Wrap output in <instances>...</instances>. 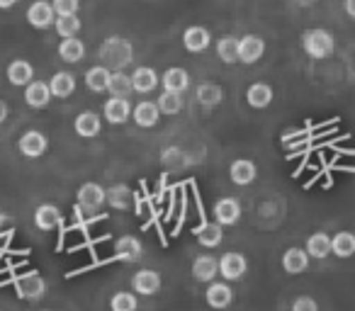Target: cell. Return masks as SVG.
I'll return each mask as SVG.
<instances>
[{"label":"cell","instance_id":"obj_1","mask_svg":"<svg viewBox=\"0 0 355 311\" xmlns=\"http://www.w3.org/2000/svg\"><path fill=\"white\" fill-rule=\"evenodd\" d=\"M100 66L107 71H124L134 61V46L124 37H107L98 49Z\"/></svg>","mask_w":355,"mask_h":311},{"label":"cell","instance_id":"obj_5","mask_svg":"<svg viewBox=\"0 0 355 311\" xmlns=\"http://www.w3.org/2000/svg\"><path fill=\"white\" fill-rule=\"evenodd\" d=\"M27 22L35 30H49L56 22V12L51 8L49 0H35L30 8H27Z\"/></svg>","mask_w":355,"mask_h":311},{"label":"cell","instance_id":"obj_37","mask_svg":"<svg viewBox=\"0 0 355 311\" xmlns=\"http://www.w3.org/2000/svg\"><path fill=\"white\" fill-rule=\"evenodd\" d=\"M139 299L134 292H114L110 299V311H137Z\"/></svg>","mask_w":355,"mask_h":311},{"label":"cell","instance_id":"obj_43","mask_svg":"<svg viewBox=\"0 0 355 311\" xmlns=\"http://www.w3.org/2000/svg\"><path fill=\"white\" fill-rule=\"evenodd\" d=\"M343 6H345V12H348V17H353V20H355V0H345Z\"/></svg>","mask_w":355,"mask_h":311},{"label":"cell","instance_id":"obj_41","mask_svg":"<svg viewBox=\"0 0 355 311\" xmlns=\"http://www.w3.org/2000/svg\"><path fill=\"white\" fill-rule=\"evenodd\" d=\"M292 311H319V304L314 296H297L292 301Z\"/></svg>","mask_w":355,"mask_h":311},{"label":"cell","instance_id":"obj_3","mask_svg":"<svg viewBox=\"0 0 355 311\" xmlns=\"http://www.w3.org/2000/svg\"><path fill=\"white\" fill-rule=\"evenodd\" d=\"M15 292H17V296H20V299L37 301V299H42V296L46 294V280L37 270L22 272V275L15 280Z\"/></svg>","mask_w":355,"mask_h":311},{"label":"cell","instance_id":"obj_7","mask_svg":"<svg viewBox=\"0 0 355 311\" xmlns=\"http://www.w3.org/2000/svg\"><path fill=\"white\" fill-rule=\"evenodd\" d=\"M161 285H163L161 275H158L156 270H151V267H144V270L134 272V277H132V290L141 296L158 294V292H161Z\"/></svg>","mask_w":355,"mask_h":311},{"label":"cell","instance_id":"obj_29","mask_svg":"<svg viewBox=\"0 0 355 311\" xmlns=\"http://www.w3.org/2000/svg\"><path fill=\"white\" fill-rule=\"evenodd\" d=\"M331 256H336V258L355 256V233L338 231L336 236H331Z\"/></svg>","mask_w":355,"mask_h":311},{"label":"cell","instance_id":"obj_35","mask_svg":"<svg viewBox=\"0 0 355 311\" xmlns=\"http://www.w3.org/2000/svg\"><path fill=\"white\" fill-rule=\"evenodd\" d=\"M156 107L161 114H168V117H173V114H180L185 107V100L183 95H178V93H166L163 90L161 98L156 100Z\"/></svg>","mask_w":355,"mask_h":311},{"label":"cell","instance_id":"obj_4","mask_svg":"<svg viewBox=\"0 0 355 311\" xmlns=\"http://www.w3.org/2000/svg\"><path fill=\"white\" fill-rule=\"evenodd\" d=\"M80 212H100V207L105 204V188L100 183H83L76 193Z\"/></svg>","mask_w":355,"mask_h":311},{"label":"cell","instance_id":"obj_23","mask_svg":"<svg viewBox=\"0 0 355 311\" xmlns=\"http://www.w3.org/2000/svg\"><path fill=\"white\" fill-rule=\"evenodd\" d=\"M193 277L198 282H214V277L219 275V260L212 256H200L193 260Z\"/></svg>","mask_w":355,"mask_h":311},{"label":"cell","instance_id":"obj_28","mask_svg":"<svg viewBox=\"0 0 355 311\" xmlns=\"http://www.w3.org/2000/svg\"><path fill=\"white\" fill-rule=\"evenodd\" d=\"M272 98H275V93H272V88L268 83H253L251 88L246 90V103L251 105L253 109L270 107Z\"/></svg>","mask_w":355,"mask_h":311},{"label":"cell","instance_id":"obj_13","mask_svg":"<svg viewBox=\"0 0 355 311\" xmlns=\"http://www.w3.org/2000/svg\"><path fill=\"white\" fill-rule=\"evenodd\" d=\"M205 299H207V304L212 306V309L222 311L227 309V306H232L234 301V290L229 287V282H209L207 292H205Z\"/></svg>","mask_w":355,"mask_h":311},{"label":"cell","instance_id":"obj_6","mask_svg":"<svg viewBox=\"0 0 355 311\" xmlns=\"http://www.w3.org/2000/svg\"><path fill=\"white\" fill-rule=\"evenodd\" d=\"M17 148H20V153L25 159H40V156L46 153V148H49V139L42 132H37V129H30V132H25L20 136Z\"/></svg>","mask_w":355,"mask_h":311},{"label":"cell","instance_id":"obj_44","mask_svg":"<svg viewBox=\"0 0 355 311\" xmlns=\"http://www.w3.org/2000/svg\"><path fill=\"white\" fill-rule=\"evenodd\" d=\"M12 6H17V0H0V10H10Z\"/></svg>","mask_w":355,"mask_h":311},{"label":"cell","instance_id":"obj_16","mask_svg":"<svg viewBox=\"0 0 355 311\" xmlns=\"http://www.w3.org/2000/svg\"><path fill=\"white\" fill-rule=\"evenodd\" d=\"M64 222V214L56 204H40L35 209V226L40 231H54L56 226H61Z\"/></svg>","mask_w":355,"mask_h":311},{"label":"cell","instance_id":"obj_2","mask_svg":"<svg viewBox=\"0 0 355 311\" xmlns=\"http://www.w3.org/2000/svg\"><path fill=\"white\" fill-rule=\"evenodd\" d=\"M302 46L304 51L311 56V59H329L336 51V39L329 30H321V27H314V30H306L302 35Z\"/></svg>","mask_w":355,"mask_h":311},{"label":"cell","instance_id":"obj_31","mask_svg":"<svg viewBox=\"0 0 355 311\" xmlns=\"http://www.w3.org/2000/svg\"><path fill=\"white\" fill-rule=\"evenodd\" d=\"M195 95H198V103L205 105V107H217L219 103L224 100V88L217 83H200L198 90H195Z\"/></svg>","mask_w":355,"mask_h":311},{"label":"cell","instance_id":"obj_19","mask_svg":"<svg viewBox=\"0 0 355 311\" xmlns=\"http://www.w3.org/2000/svg\"><path fill=\"white\" fill-rule=\"evenodd\" d=\"M132 105H129V100L124 98H110L107 103H105L103 107V114H105V122L110 124H124L129 117H132Z\"/></svg>","mask_w":355,"mask_h":311},{"label":"cell","instance_id":"obj_10","mask_svg":"<svg viewBox=\"0 0 355 311\" xmlns=\"http://www.w3.org/2000/svg\"><path fill=\"white\" fill-rule=\"evenodd\" d=\"M114 258L127 265L132 263H139L144 258V243L139 241L137 236H122L114 241Z\"/></svg>","mask_w":355,"mask_h":311},{"label":"cell","instance_id":"obj_12","mask_svg":"<svg viewBox=\"0 0 355 311\" xmlns=\"http://www.w3.org/2000/svg\"><path fill=\"white\" fill-rule=\"evenodd\" d=\"M209 44H212V35H209L207 27L193 25L183 32V46L190 54H202V51L209 49Z\"/></svg>","mask_w":355,"mask_h":311},{"label":"cell","instance_id":"obj_20","mask_svg":"<svg viewBox=\"0 0 355 311\" xmlns=\"http://www.w3.org/2000/svg\"><path fill=\"white\" fill-rule=\"evenodd\" d=\"M73 129L78 136L93 139V136H98L100 129H103V119H100V114L93 112V109H85V112H80L78 117H76Z\"/></svg>","mask_w":355,"mask_h":311},{"label":"cell","instance_id":"obj_38","mask_svg":"<svg viewBox=\"0 0 355 311\" xmlns=\"http://www.w3.org/2000/svg\"><path fill=\"white\" fill-rule=\"evenodd\" d=\"M54 27H56V35H59L61 39H73V37L80 32V20H78V15H73V17H56Z\"/></svg>","mask_w":355,"mask_h":311},{"label":"cell","instance_id":"obj_25","mask_svg":"<svg viewBox=\"0 0 355 311\" xmlns=\"http://www.w3.org/2000/svg\"><path fill=\"white\" fill-rule=\"evenodd\" d=\"M51 98H71L76 93V75L69 71H59V73L51 75L49 80Z\"/></svg>","mask_w":355,"mask_h":311},{"label":"cell","instance_id":"obj_9","mask_svg":"<svg viewBox=\"0 0 355 311\" xmlns=\"http://www.w3.org/2000/svg\"><path fill=\"white\" fill-rule=\"evenodd\" d=\"M248 270V260L241 256V253H224L219 258V272L227 282H236L246 275Z\"/></svg>","mask_w":355,"mask_h":311},{"label":"cell","instance_id":"obj_8","mask_svg":"<svg viewBox=\"0 0 355 311\" xmlns=\"http://www.w3.org/2000/svg\"><path fill=\"white\" fill-rule=\"evenodd\" d=\"M241 219V202L234 197H222L214 202V222L219 226H234Z\"/></svg>","mask_w":355,"mask_h":311},{"label":"cell","instance_id":"obj_40","mask_svg":"<svg viewBox=\"0 0 355 311\" xmlns=\"http://www.w3.org/2000/svg\"><path fill=\"white\" fill-rule=\"evenodd\" d=\"M185 153L180 151V148H175V146H171V148H166V151L161 153V161L168 166V168H180V166L185 163V159H183Z\"/></svg>","mask_w":355,"mask_h":311},{"label":"cell","instance_id":"obj_11","mask_svg":"<svg viewBox=\"0 0 355 311\" xmlns=\"http://www.w3.org/2000/svg\"><path fill=\"white\" fill-rule=\"evenodd\" d=\"M263 54H266V42L258 35H246L239 39V61L241 64H256V61L263 59Z\"/></svg>","mask_w":355,"mask_h":311},{"label":"cell","instance_id":"obj_14","mask_svg":"<svg viewBox=\"0 0 355 311\" xmlns=\"http://www.w3.org/2000/svg\"><path fill=\"white\" fill-rule=\"evenodd\" d=\"M6 75H8V80H10V85H15V88H27V85L35 80V66L25 59H15L8 64Z\"/></svg>","mask_w":355,"mask_h":311},{"label":"cell","instance_id":"obj_22","mask_svg":"<svg viewBox=\"0 0 355 311\" xmlns=\"http://www.w3.org/2000/svg\"><path fill=\"white\" fill-rule=\"evenodd\" d=\"M25 103L30 105L32 109H44L46 105L51 103L49 83H44V80H32L25 88Z\"/></svg>","mask_w":355,"mask_h":311},{"label":"cell","instance_id":"obj_18","mask_svg":"<svg viewBox=\"0 0 355 311\" xmlns=\"http://www.w3.org/2000/svg\"><path fill=\"white\" fill-rule=\"evenodd\" d=\"M258 175V168L253 161L248 159H239L234 161L232 166H229V178H232L234 185H239V188H246V185H251L253 180H256Z\"/></svg>","mask_w":355,"mask_h":311},{"label":"cell","instance_id":"obj_33","mask_svg":"<svg viewBox=\"0 0 355 311\" xmlns=\"http://www.w3.org/2000/svg\"><path fill=\"white\" fill-rule=\"evenodd\" d=\"M85 56V44L80 39H61L59 44V59L66 61V64H78Z\"/></svg>","mask_w":355,"mask_h":311},{"label":"cell","instance_id":"obj_15","mask_svg":"<svg viewBox=\"0 0 355 311\" xmlns=\"http://www.w3.org/2000/svg\"><path fill=\"white\" fill-rule=\"evenodd\" d=\"M158 83H161V75H158L151 66H139V69H134V73H132L134 93H141V95L153 93V90L158 88Z\"/></svg>","mask_w":355,"mask_h":311},{"label":"cell","instance_id":"obj_26","mask_svg":"<svg viewBox=\"0 0 355 311\" xmlns=\"http://www.w3.org/2000/svg\"><path fill=\"white\" fill-rule=\"evenodd\" d=\"M195 238L202 248H217L224 241V229L217 222H207L195 229Z\"/></svg>","mask_w":355,"mask_h":311},{"label":"cell","instance_id":"obj_24","mask_svg":"<svg viewBox=\"0 0 355 311\" xmlns=\"http://www.w3.org/2000/svg\"><path fill=\"white\" fill-rule=\"evenodd\" d=\"M132 117L141 129H151V127H156V124H158L161 112H158L156 103H151V100H144V103H139L137 107L132 109Z\"/></svg>","mask_w":355,"mask_h":311},{"label":"cell","instance_id":"obj_21","mask_svg":"<svg viewBox=\"0 0 355 311\" xmlns=\"http://www.w3.org/2000/svg\"><path fill=\"white\" fill-rule=\"evenodd\" d=\"M161 83H163V90H166V93L183 95L185 90L190 88V75H188V71L180 69V66H173V69H168L166 73H163Z\"/></svg>","mask_w":355,"mask_h":311},{"label":"cell","instance_id":"obj_45","mask_svg":"<svg viewBox=\"0 0 355 311\" xmlns=\"http://www.w3.org/2000/svg\"><path fill=\"white\" fill-rule=\"evenodd\" d=\"M297 6H302V8H309V6H314L316 0H295Z\"/></svg>","mask_w":355,"mask_h":311},{"label":"cell","instance_id":"obj_36","mask_svg":"<svg viewBox=\"0 0 355 311\" xmlns=\"http://www.w3.org/2000/svg\"><path fill=\"white\" fill-rule=\"evenodd\" d=\"M217 56L229 66L236 64V61H239V37L224 35L222 39L217 42Z\"/></svg>","mask_w":355,"mask_h":311},{"label":"cell","instance_id":"obj_17","mask_svg":"<svg viewBox=\"0 0 355 311\" xmlns=\"http://www.w3.org/2000/svg\"><path fill=\"white\" fill-rule=\"evenodd\" d=\"M309 260L311 258L306 256L304 248L292 246L282 253V270H285L287 275H302V272H306V267H309Z\"/></svg>","mask_w":355,"mask_h":311},{"label":"cell","instance_id":"obj_30","mask_svg":"<svg viewBox=\"0 0 355 311\" xmlns=\"http://www.w3.org/2000/svg\"><path fill=\"white\" fill-rule=\"evenodd\" d=\"M107 93L112 95V98H124V100H129V95L134 93V88H132V75L124 73V71H114V73L110 75Z\"/></svg>","mask_w":355,"mask_h":311},{"label":"cell","instance_id":"obj_46","mask_svg":"<svg viewBox=\"0 0 355 311\" xmlns=\"http://www.w3.org/2000/svg\"><path fill=\"white\" fill-rule=\"evenodd\" d=\"M6 222H8V214H6V212H3V209H0V229L6 226Z\"/></svg>","mask_w":355,"mask_h":311},{"label":"cell","instance_id":"obj_42","mask_svg":"<svg viewBox=\"0 0 355 311\" xmlns=\"http://www.w3.org/2000/svg\"><path fill=\"white\" fill-rule=\"evenodd\" d=\"M8 114H10V107H8V103H6V100H0V124L6 122V119H8Z\"/></svg>","mask_w":355,"mask_h":311},{"label":"cell","instance_id":"obj_34","mask_svg":"<svg viewBox=\"0 0 355 311\" xmlns=\"http://www.w3.org/2000/svg\"><path fill=\"white\" fill-rule=\"evenodd\" d=\"M110 75H112V71H107L105 66H93V69H88V73H85V85H88V90H93V93H105L110 83Z\"/></svg>","mask_w":355,"mask_h":311},{"label":"cell","instance_id":"obj_32","mask_svg":"<svg viewBox=\"0 0 355 311\" xmlns=\"http://www.w3.org/2000/svg\"><path fill=\"white\" fill-rule=\"evenodd\" d=\"M105 202L114 209H129V204H132V190L122 183L112 185V188L105 190Z\"/></svg>","mask_w":355,"mask_h":311},{"label":"cell","instance_id":"obj_27","mask_svg":"<svg viewBox=\"0 0 355 311\" xmlns=\"http://www.w3.org/2000/svg\"><path fill=\"white\" fill-rule=\"evenodd\" d=\"M306 256L314 258V260H324V258L331 256V236L324 231H316L306 238V246H304Z\"/></svg>","mask_w":355,"mask_h":311},{"label":"cell","instance_id":"obj_39","mask_svg":"<svg viewBox=\"0 0 355 311\" xmlns=\"http://www.w3.org/2000/svg\"><path fill=\"white\" fill-rule=\"evenodd\" d=\"M56 17H73L80 10V0H51Z\"/></svg>","mask_w":355,"mask_h":311}]
</instances>
